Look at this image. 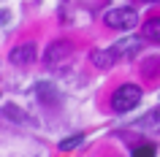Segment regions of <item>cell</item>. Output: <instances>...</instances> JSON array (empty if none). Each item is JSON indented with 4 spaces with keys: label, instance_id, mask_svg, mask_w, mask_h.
I'll use <instances>...</instances> for the list:
<instances>
[{
    "label": "cell",
    "instance_id": "13",
    "mask_svg": "<svg viewBox=\"0 0 160 157\" xmlns=\"http://www.w3.org/2000/svg\"><path fill=\"white\" fill-rule=\"evenodd\" d=\"M144 3H158V0H144Z\"/></svg>",
    "mask_w": 160,
    "mask_h": 157
},
{
    "label": "cell",
    "instance_id": "3",
    "mask_svg": "<svg viewBox=\"0 0 160 157\" xmlns=\"http://www.w3.org/2000/svg\"><path fill=\"white\" fill-rule=\"evenodd\" d=\"M71 54H73V43L71 41H54L46 46V54H43V62L46 65H60V62H65V60H71Z\"/></svg>",
    "mask_w": 160,
    "mask_h": 157
},
{
    "label": "cell",
    "instance_id": "1",
    "mask_svg": "<svg viewBox=\"0 0 160 157\" xmlns=\"http://www.w3.org/2000/svg\"><path fill=\"white\" fill-rule=\"evenodd\" d=\"M103 22L114 30H133L138 25V11L130 6H119V8H109L103 14Z\"/></svg>",
    "mask_w": 160,
    "mask_h": 157
},
{
    "label": "cell",
    "instance_id": "2",
    "mask_svg": "<svg viewBox=\"0 0 160 157\" xmlns=\"http://www.w3.org/2000/svg\"><path fill=\"white\" fill-rule=\"evenodd\" d=\"M141 103V87H136V84H122L114 95H111V106L114 111H133L136 106Z\"/></svg>",
    "mask_w": 160,
    "mask_h": 157
},
{
    "label": "cell",
    "instance_id": "11",
    "mask_svg": "<svg viewBox=\"0 0 160 157\" xmlns=\"http://www.w3.org/2000/svg\"><path fill=\"white\" fill-rule=\"evenodd\" d=\"M133 157H155V146L152 144H138V146H133Z\"/></svg>",
    "mask_w": 160,
    "mask_h": 157
},
{
    "label": "cell",
    "instance_id": "10",
    "mask_svg": "<svg viewBox=\"0 0 160 157\" xmlns=\"http://www.w3.org/2000/svg\"><path fill=\"white\" fill-rule=\"evenodd\" d=\"M82 144H84L82 135H71V138H62V141H60V149H62V152H71V149L82 146Z\"/></svg>",
    "mask_w": 160,
    "mask_h": 157
},
{
    "label": "cell",
    "instance_id": "6",
    "mask_svg": "<svg viewBox=\"0 0 160 157\" xmlns=\"http://www.w3.org/2000/svg\"><path fill=\"white\" fill-rule=\"evenodd\" d=\"M3 116H6V119H11L14 125H22V127H30V125H35L33 116L27 114V111H22L19 106H14V103H11V106H3Z\"/></svg>",
    "mask_w": 160,
    "mask_h": 157
},
{
    "label": "cell",
    "instance_id": "8",
    "mask_svg": "<svg viewBox=\"0 0 160 157\" xmlns=\"http://www.w3.org/2000/svg\"><path fill=\"white\" fill-rule=\"evenodd\" d=\"M138 127L147 133H160V108H152V111H147V114L138 119Z\"/></svg>",
    "mask_w": 160,
    "mask_h": 157
},
{
    "label": "cell",
    "instance_id": "9",
    "mask_svg": "<svg viewBox=\"0 0 160 157\" xmlns=\"http://www.w3.org/2000/svg\"><path fill=\"white\" fill-rule=\"evenodd\" d=\"M144 38H149V41H160V17L144 22Z\"/></svg>",
    "mask_w": 160,
    "mask_h": 157
},
{
    "label": "cell",
    "instance_id": "7",
    "mask_svg": "<svg viewBox=\"0 0 160 157\" xmlns=\"http://www.w3.org/2000/svg\"><path fill=\"white\" fill-rule=\"evenodd\" d=\"M90 60H92L95 68H101V71H109L111 65H114V60H117V54L111 49H92L90 52Z\"/></svg>",
    "mask_w": 160,
    "mask_h": 157
},
{
    "label": "cell",
    "instance_id": "4",
    "mask_svg": "<svg viewBox=\"0 0 160 157\" xmlns=\"http://www.w3.org/2000/svg\"><path fill=\"white\" fill-rule=\"evenodd\" d=\"M111 52H114L117 57H133V54L141 52V38H136V35H125V38H119V41L111 46Z\"/></svg>",
    "mask_w": 160,
    "mask_h": 157
},
{
    "label": "cell",
    "instance_id": "5",
    "mask_svg": "<svg viewBox=\"0 0 160 157\" xmlns=\"http://www.w3.org/2000/svg\"><path fill=\"white\" fill-rule=\"evenodd\" d=\"M8 60L14 62V65H27V62H33L35 60V43H19V46H14L8 54Z\"/></svg>",
    "mask_w": 160,
    "mask_h": 157
},
{
    "label": "cell",
    "instance_id": "12",
    "mask_svg": "<svg viewBox=\"0 0 160 157\" xmlns=\"http://www.w3.org/2000/svg\"><path fill=\"white\" fill-rule=\"evenodd\" d=\"M11 22V11H6V8H0V27H6Z\"/></svg>",
    "mask_w": 160,
    "mask_h": 157
}]
</instances>
